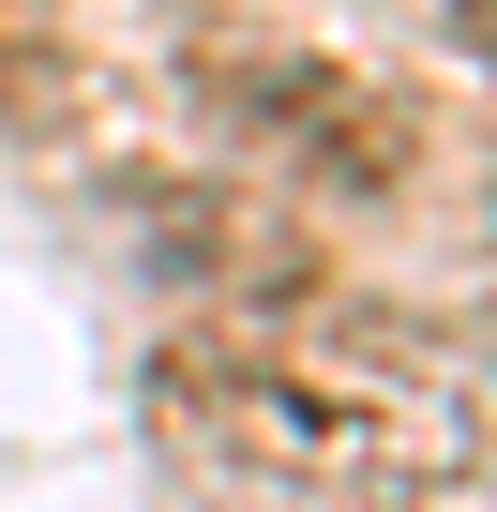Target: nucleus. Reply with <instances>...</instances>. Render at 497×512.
Instances as JSON below:
<instances>
[{
	"mask_svg": "<svg viewBox=\"0 0 497 512\" xmlns=\"http://www.w3.org/2000/svg\"><path fill=\"white\" fill-rule=\"evenodd\" d=\"M166 437L257 512H422L467 467V392L422 332L347 302H272L241 332L166 347Z\"/></svg>",
	"mask_w": 497,
	"mask_h": 512,
	"instance_id": "nucleus-1",
	"label": "nucleus"
},
{
	"mask_svg": "<svg viewBox=\"0 0 497 512\" xmlns=\"http://www.w3.org/2000/svg\"><path fill=\"white\" fill-rule=\"evenodd\" d=\"M211 91H226V121L257 136V151H287V166H317V181H347V196H377V181H407V106L392 91H362L347 61H211Z\"/></svg>",
	"mask_w": 497,
	"mask_h": 512,
	"instance_id": "nucleus-2",
	"label": "nucleus"
},
{
	"mask_svg": "<svg viewBox=\"0 0 497 512\" xmlns=\"http://www.w3.org/2000/svg\"><path fill=\"white\" fill-rule=\"evenodd\" d=\"M452 46H467V61H497V0H452Z\"/></svg>",
	"mask_w": 497,
	"mask_h": 512,
	"instance_id": "nucleus-3",
	"label": "nucleus"
}]
</instances>
